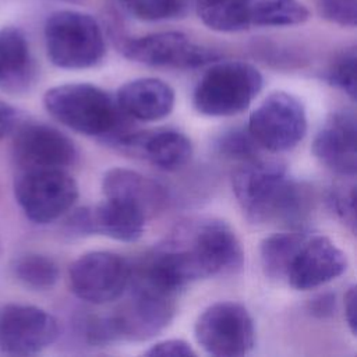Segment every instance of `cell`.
Returning a JSON list of instances; mask_svg holds the SVG:
<instances>
[{"label":"cell","mask_w":357,"mask_h":357,"mask_svg":"<svg viewBox=\"0 0 357 357\" xmlns=\"http://www.w3.org/2000/svg\"><path fill=\"white\" fill-rule=\"evenodd\" d=\"M13 159L21 170L66 169L77 160L74 142L45 123H24L14 130Z\"/></svg>","instance_id":"obj_13"},{"label":"cell","mask_w":357,"mask_h":357,"mask_svg":"<svg viewBox=\"0 0 357 357\" xmlns=\"http://www.w3.org/2000/svg\"><path fill=\"white\" fill-rule=\"evenodd\" d=\"M14 197L31 222L46 225L73 208L78 185L66 169L21 170L14 183Z\"/></svg>","instance_id":"obj_6"},{"label":"cell","mask_w":357,"mask_h":357,"mask_svg":"<svg viewBox=\"0 0 357 357\" xmlns=\"http://www.w3.org/2000/svg\"><path fill=\"white\" fill-rule=\"evenodd\" d=\"M73 293L91 304L117 300L130 287L132 266L110 251H91L77 258L68 269Z\"/></svg>","instance_id":"obj_9"},{"label":"cell","mask_w":357,"mask_h":357,"mask_svg":"<svg viewBox=\"0 0 357 357\" xmlns=\"http://www.w3.org/2000/svg\"><path fill=\"white\" fill-rule=\"evenodd\" d=\"M244 252L236 231L216 218L180 222L158 244L138 276L176 294L191 282L241 269Z\"/></svg>","instance_id":"obj_1"},{"label":"cell","mask_w":357,"mask_h":357,"mask_svg":"<svg viewBox=\"0 0 357 357\" xmlns=\"http://www.w3.org/2000/svg\"><path fill=\"white\" fill-rule=\"evenodd\" d=\"M144 356L149 357H190L195 356V350L191 347V344L183 339H167V340H160L149 346L144 353Z\"/></svg>","instance_id":"obj_29"},{"label":"cell","mask_w":357,"mask_h":357,"mask_svg":"<svg viewBox=\"0 0 357 357\" xmlns=\"http://www.w3.org/2000/svg\"><path fill=\"white\" fill-rule=\"evenodd\" d=\"M35 77L36 66L25 33L15 26L0 28V89L24 92Z\"/></svg>","instance_id":"obj_18"},{"label":"cell","mask_w":357,"mask_h":357,"mask_svg":"<svg viewBox=\"0 0 357 357\" xmlns=\"http://www.w3.org/2000/svg\"><path fill=\"white\" fill-rule=\"evenodd\" d=\"M234 197L251 223L297 226L310 213V194L276 160L243 162L231 176Z\"/></svg>","instance_id":"obj_2"},{"label":"cell","mask_w":357,"mask_h":357,"mask_svg":"<svg viewBox=\"0 0 357 357\" xmlns=\"http://www.w3.org/2000/svg\"><path fill=\"white\" fill-rule=\"evenodd\" d=\"M11 271L21 284L32 290L52 289L60 276L57 264L50 257L38 252L18 255L13 261Z\"/></svg>","instance_id":"obj_23"},{"label":"cell","mask_w":357,"mask_h":357,"mask_svg":"<svg viewBox=\"0 0 357 357\" xmlns=\"http://www.w3.org/2000/svg\"><path fill=\"white\" fill-rule=\"evenodd\" d=\"M328 202L333 213L351 230L356 231V185H335L328 195Z\"/></svg>","instance_id":"obj_27"},{"label":"cell","mask_w":357,"mask_h":357,"mask_svg":"<svg viewBox=\"0 0 357 357\" xmlns=\"http://www.w3.org/2000/svg\"><path fill=\"white\" fill-rule=\"evenodd\" d=\"M305 233H275L259 244V257L264 273L273 280H284L289 265L305 238Z\"/></svg>","instance_id":"obj_21"},{"label":"cell","mask_w":357,"mask_h":357,"mask_svg":"<svg viewBox=\"0 0 357 357\" xmlns=\"http://www.w3.org/2000/svg\"><path fill=\"white\" fill-rule=\"evenodd\" d=\"M109 142L135 152L155 167L166 172L183 167L192 155L191 141L183 132L172 128L146 132L124 131Z\"/></svg>","instance_id":"obj_16"},{"label":"cell","mask_w":357,"mask_h":357,"mask_svg":"<svg viewBox=\"0 0 357 357\" xmlns=\"http://www.w3.org/2000/svg\"><path fill=\"white\" fill-rule=\"evenodd\" d=\"M20 112L11 105L0 100V139L13 132L20 124Z\"/></svg>","instance_id":"obj_30"},{"label":"cell","mask_w":357,"mask_h":357,"mask_svg":"<svg viewBox=\"0 0 357 357\" xmlns=\"http://www.w3.org/2000/svg\"><path fill=\"white\" fill-rule=\"evenodd\" d=\"M357 294L356 286H351L344 294V318L350 328V332L356 336L357 332Z\"/></svg>","instance_id":"obj_31"},{"label":"cell","mask_w":357,"mask_h":357,"mask_svg":"<svg viewBox=\"0 0 357 357\" xmlns=\"http://www.w3.org/2000/svg\"><path fill=\"white\" fill-rule=\"evenodd\" d=\"M215 148L218 153L225 158L247 162L257 158L259 145L251 137L248 130L233 128L218 137Z\"/></svg>","instance_id":"obj_26"},{"label":"cell","mask_w":357,"mask_h":357,"mask_svg":"<svg viewBox=\"0 0 357 357\" xmlns=\"http://www.w3.org/2000/svg\"><path fill=\"white\" fill-rule=\"evenodd\" d=\"M247 130L259 148L272 152L289 151L307 132L304 106L291 93L272 92L251 113Z\"/></svg>","instance_id":"obj_8"},{"label":"cell","mask_w":357,"mask_h":357,"mask_svg":"<svg viewBox=\"0 0 357 357\" xmlns=\"http://www.w3.org/2000/svg\"><path fill=\"white\" fill-rule=\"evenodd\" d=\"M45 46L49 60L64 70H84L99 64L106 42L95 17L77 10H59L45 22Z\"/></svg>","instance_id":"obj_4"},{"label":"cell","mask_w":357,"mask_h":357,"mask_svg":"<svg viewBox=\"0 0 357 357\" xmlns=\"http://www.w3.org/2000/svg\"><path fill=\"white\" fill-rule=\"evenodd\" d=\"M119 46L127 59L152 67L194 68L219 60V53L192 42L178 31L121 39Z\"/></svg>","instance_id":"obj_10"},{"label":"cell","mask_w":357,"mask_h":357,"mask_svg":"<svg viewBox=\"0 0 357 357\" xmlns=\"http://www.w3.org/2000/svg\"><path fill=\"white\" fill-rule=\"evenodd\" d=\"M356 66H357V49L350 46L340 52L331 63L326 71V81L349 95L353 100L356 99Z\"/></svg>","instance_id":"obj_25"},{"label":"cell","mask_w":357,"mask_h":357,"mask_svg":"<svg viewBox=\"0 0 357 357\" xmlns=\"http://www.w3.org/2000/svg\"><path fill=\"white\" fill-rule=\"evenodd\" d=\"M60 332L57 319L29 304H7L0 310V351L13 356L35 354L49 347Z\"/></svg>","instance_id":"obj_11"},{"label":"cell","mask_w":357,"mask_h":357,"mask_svg":"<svg viewBox=\"0 0 357 357\" xmlns=\"http://www.w3.org/2000/svg\"><path fill=\"white\" fill-rule=\"evenodd\" d=\"M199 20L218 32H240L251 26L254 0H192Z\"/></svg>","instance_id":"obj_20"},{"label":"cell","mask_w":357,"mask_h":357,"mask_svg":"<svg viewBox=\"0 0 357 357\" xmlns=\"http://www.w3.org/2000/svg\"><path fill=\"white\" fill-rule=\"evenodd\" d=\"M346 269L347 258L332 240L307 234L289 265L284 280L296 290H310L339 278Z\"/></svg>","instance_id":"obj_14"},{"label":"cell","mask_w":357,"mask_h":357,"mask_svg":"<svg viewBox=\"0 0 357 357\" xmlns=\"http://www.w3.org/2000/svg\"><path fill=\"white\" fill-rule=\"evenodd\" d=\"M357 123L353 110L332 113L312 142L315 158L332 172L353 177L357 172Z\"/></svg>","instance_id":"obj_15"},{"label":"cell","mask_w":357,"mask_h":357,"mask_svg":"<svg viewBox=\"0 0 357 357\" xmlns=\"http://www.w3.org/2000/svg\"><path fill=\"white\" fill-rule=\"evenodd\" d=\"M262 85V74L252 64L238 60H216L195 85L192 103L205 116H234L251 105Z\"/></svg>","instance_id":"obj_5"},{"label":"cell","mask_w":357,"mask_h":357,"mask_svg":"<svg viewBox=\"0 0 357 357\" xmlns=\"http://www.w3.org/2000/svg\"><path fill=\"white\" fill-rule=\"evenodd\" d=\"M332 308H333V297L329 294H322L311 303L312 312L321 317L332 314Z\"/></svg>","instance_id":"obj_32"},{"label":"cell","mask_w":357,"mask_h":357,"mask_svg":"<svg viewBox=\"0 0 357 357\" xmlns=\"http://www.w3.org/2000/svg\"><path fill=\"white\" fill-rule=\"evenodd\" d=\"M61 1H68V3H75V1H78V0H61Z\"/></svg>","instance_id":"obj_33"},{"label":"cell","mask_w":357,"mask_h":357,"mask_svg":"<svg viewBox=\"0 0 357 357\" xmlns=\"http://www.w3.org/2000/svg\"><path fill=\"white\" fill-rule=\"evenodd\" d=\"M106 198L128 201L139 206L148 218L158 213L167 201L166 190L155 180L126 167L109 169L102 180Z\"/></svg>","instance_id":"obj_19"},{"label":"cell","mask_w":357,"mask_h":357,"mask_svg":"<svg viewBox=\"0 0 357 357\" xmlns=\"http://www.w3.org/2000/svg\"><path fill=\"white\" fill-rule=\"evenodd\" d=\"M43 105L53 119L79 134L109 142L124 132L117 102L96 85L74 82L53 86L43 95Z\"/></svg>","instance_id":"obj_3"},{"label":"cell","mask_w":357,"mask_h":357,"mask_svg":"<svg viewBox=\"0 0 357 357\" xmlns=\"http://www.w3.org/2000/svg\"><path fill=\"white\" fill-rule=\"evenodd\" d=\"M194 335L197 343L216 357L245 356L255 342L252 317L236 301H219L206 307L195 322Z\"/></svg>","instance_id":"obj_7"},{"label":"cell","mask_w":357,"mask_h":357,"mask_svg":"<svg viewBox=\"0 0 357 357\" xmlns=\"http://www.w3.org/2000/svg\"><path fill=\"white\" fill-rule=\"evenodd\" d=\"M173 88L159 78H137L123 84L116 95L120 110L135 120L156 121L174 107Z\"/></svg>","instance_id":"obj_17"},{"label":"cell","mask_w":357,"mask_h":357,"mask_svg":"<svg viewBox=\"0 0 357 357\" xmlns=\"http://www.w3.org/2000/svg\"><path fill=\"white\" fill-rule=\"evenodd\" d=\"M146 213L137 205L106 198L95 206H84L73 212L66 220V230L77 236L100 234L119 241H135L144 230Z\"/></svg>","instance_id":"obj_12"},{"label":"cell","mask_w":357,"mask_h":357,"mask_svg":"<svg viewBox=\"0 0 357 357\" xmlns=\"http://www.w3.org/2000/svg\"><path fill=\"white\" fill-rule=\"evenodd\" d=\"M317 8L326 21L354 28L357 24V0H315Z\"/></svg>","instance_id":"obj_28"},{"label":"cell","mask_w":357,"mask_h":357,"mask_svg":"<svg viewBox=\"0 0 357 357\" xmlns=\"http://www.w3.org/2000/svg\"><path fill=\"white\" fill-rule=\"evenodd\" d=\"M127 14L139 21L159 22L177 20L187 14V0H120Z\"/></svg>","instance_id":"obj_24"},{"label":"cell","mask_w":357,"mask_h":357,"mask_svg":"<svg viewBox=\"0 0 357 357\" xmlns=\"http://www.w3.org/2000/svg\"><path fill=\"white\" fill-rule=\"evenodd\" d=\"M310 18V10L300 0H254L250 20L255 26H294Z\"/></svg>","instance_id":"obj_22"}]
</instances>
